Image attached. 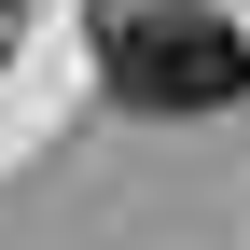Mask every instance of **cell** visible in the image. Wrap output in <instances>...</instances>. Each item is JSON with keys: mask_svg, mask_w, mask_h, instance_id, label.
Masks as SVG:
<instances>
[{"mask_svg": "<svg viewBox=\"0 0 250 250\" xmlns=\"http://www.w3.org/2000/svg\"><path fill=\"white\" fill-rule=\"evenodd\" d=\"M98 70L125 111H236L250 98V28L208 0H98Z\"/></svg>", "mask_w": 250, "mask_h": 250, "instance_id": "1", "label": "cell"}, {"mask_svg": "<svg viewBox=\"0 0 250 250\" xmlns=\"http://www.w3.org/2000/svg\"><path fill=\"white\" fill-rule=\"evenodd\" d=\"M0 14H14V0H0Z\"/></svg>", "mask_w": 250, "mask_h": 250, "instance_id": "2", "label": "cell"}]
</instances>
